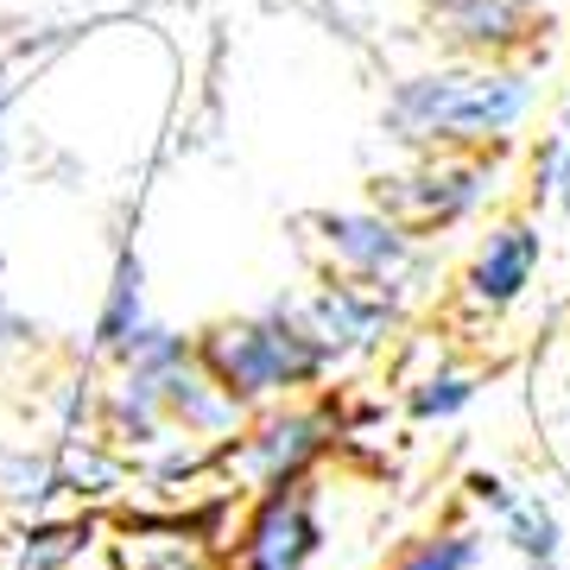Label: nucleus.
I'll list each match as a JSON object with an SVG mask.
<instances>
[{
	"label": "nucleus",
	"mask_w": 570,
	"mask_h": 570,
	"mask_svg": "<svg viewBox=\"0 0 570 570\" xmlns=\"http://www.w3.org/2000/svg\"><path fill=\"white\" fill-rule=\"evenodd\" d=\"M153 387H159V406H165L171 438H190V444H216L223 450L228 438L247 425V406H235V400L209 381L197 355H190L184 367H171V374H159Z\"/></svg>",
	"instance_id": "10"
},
{
	"label": "nucleus",
	"mask_w": 570,
	"mask_h": 570,
	"mask_svg": "<svg viewBox=\"0 0 570 570\" xmlns=\"http://www.w3.org/2000/svg\"><path fill=\"white\" fill-rule=\"evenodd\" d=\"M546 266V228L539 216H501L489 235L469 247V261L456 266V298L469 317H501L527 298V285Z\"/></svg>",
	"instance_id": "7"
},
{
	"label": "nucleus",
	"mask_w": 570,
	"mask_h": 570,
	"mask_svg": "<svg viewBox=\"0 0 570 570\" xmlns=\"http://www.w3.org/2000/svg\"><path fill=\"white\" fill-rule=\"evenodd\" d=\"M58 482H63V508H102L134 482V456L102 444L96 431H82V438L58 444Z\"/></svg>",
	"instance_id": "14"
},
{
	"label": "nucleus",
	"mask_w": 570,
	"mask_h": 570,
	"mask_svg": "<svg viewBox=\"0 0 570 570\" xmlns=\"http://www.w3.org/2000/svg\"><path fill=\"white\" fill-rule=\"evenodd\" d=\"M0 508L26 513V520L63 513L58 444H32V438H7L0 444Z\"/></svg>",
	"instance_id": "13"
},
{
	"label": "nucleus",
	"mask_w": 570,
	"mask_h": 570,
	"mask_svg": "<svg viewBox=\"0 0 570 570\" xmlns=\"http://www.w3.org/2000/svg\"><path fill=\"white\" fill-rule=\"evenodd\" d=\"M96 546V513L70 508V513H45L26 532H13L7 546V570H77Z\"/></svg>",
	"instance_id": "15"
},
{
	"label": "nucleus",
	"mask_w": 570,
	"mask_h": 570,
	"mask_svg": "<svg viewBox=\"0 0 570 570\" xmlns=\"http://www.w3.org/2000/svg\"><path fill=\"white\" fill-rule=\"evenodd\" d=\"M520 7H527V13H539V20H558V7H564V0H520Z\"/></svg>",
	"instance_id": "22"
},
{
	"label": "nucleus",
	"mask_w": 570,
	"mask_h": 570,
	"mask_svg": "<svg viewBox=\"0 0 570 570\" xmlns=\"http://www.w3.org/2000/svg\"><path fill=\"white\" fill-rule=\"evenodd\" d=\"M475 501L489 508L494 532L513 558H527V570H558L564 558V527H558V508L546 494H513L501 475H475Z\"/></svg>",
	"instance_id": "11"
},
{
	"label": "nucleus",
	"mask_w": 570,
	"mask_h": 570,
	"mask_svg": "<svg viewBox=\"0 0 570 570\" xmlns=\"http://www.w3.org/2000/svg\"><path fill=\"white\" fill-rule=\"evenodd\" d=\"M32 348H39V324L13 298H0V355H32Z\"/></svg>",
	"instance_id": "19"
},
{
	"label": "nucleus",
	"mask_w": 570,
	"mask_h": 570,
	"mask_svg": "<svg viewBox=\"0 0 570 570\" xmlns=\"http://www.w3.org/2000/svg\"><path fill=\"white\" fill-rule=\"evenodd\" d=\"M305 242H311V254H317L324 273L374 285L400 311H412L425 298V285H438V254H431V242H412L406 228L393 223V216H381L374 204L305 216Z\"/></svg>",
	"instance_id": "3"
},
{
	"label": "nucleus",
	"mask_w": 570,
	"mask_h": 570,
	"mask_svg": "<svg viewBox=\"0 0 570 570\" xmlns=\"http://www.w3.org/2000/svg\"><path fill=\"white\" fill-rule=\"evenodd\" d=\"M7 546H13V532L0 527V570H7Z\"/></svg>",
	"instance_id": "23"
},
{
	"label": "nucleus",
	"mask_w": 570,
	"mask_h": 570,
	"mask_svg": "<svg viewBox=\"0 0 570 570\" xmlns=\"http://www.w3.org/2000/svg\"><path fill=\"white\" fill-rule=\"evenodd\" d=\"M539 108L527 63H431L406 70L381 96V134L406 153H494Z\"/></svg>",
	"instance_id": "1"
},
{
	"label": "nucleus",
	"mask_w": 570,
	"mask_h": 570,
	"mask_svg": "<svg viewBox=\"0 0 570 570\" xmlns=\"http://www.w3.org/2000/svg\"><path fill=\"white\" fill-rule=\"evenodd\" d=\"M546 26L520 0H425V32L456 63H520L532 45L546 51Z\"/></svg>",
	"instance_id": "8"
},
{
	"label": "nucleus",
	"mask_w": 570,
	"mask_h": 570,
	"mask_svg": "<svg viewBox=\"0 0 570 570\" xmlns=\"http://www.w3.org/2000/svg\"><path fill=\"white\" fill-rule=\"evenodd\" d=\"M564 197H570V121L551 127V134H539V146H532V159H527V216L564 204Z\"/></svg>",
	"instance_id": "18"
},
{
	"label": "nucleus",
	"mask_w": 570,
	"mask_h": 570,
	"mask_svg": "<svg viewBox=\"0 0 570 570\" xmlns=\"http://www.w3.org/2000/svg\"><path fill=\"white\" fill-rule=\"evenodd\" d=\"M197 362L247 412L305 400L336 374V355L317 343V330L305 324V305L292 292L266 298L247 317H216L209 330H197Z\"/></svg>",
	"instance_id": "2"
},
{
	"label": "nucleus",
	"mask_w": 570,
	"mask_h": 570,
	"mask_svg": "<svg viewBox=\"0 0 570 570\" xmlns=\"http://www.w3.org/2000/svg\"><path fill=\"white\" fill-rule=\"evenodd\" d=\"M146 324H153V311H146V261L134 242H121L115 266H108L102 305H96V330H89V367H115Z\"/></svg>",
	"instance_id": "12"
},
{
	"label": "nucleus",
	"mask_w": 570,
	"mask_h": 570,
	"mask_svg": "<svg viewBox=\"0 0 570 570\" xmlns=\"http://www.w3.org/2000/svg\"><path fill=\"white\" fill-rule=\"evenodd\" d=\"M20 51H7L0 45V121H13V108H20Z\"/></svg>",
	"instance_id": "20"
},
{
	"label": "nucleus",
	"mask_w": 570,
	"mask_h": 570,
	"mask_svg": "<svg viewBox=\"0 0 570 570\" xmlns=\"http://www.w3.org/2000/svg\"><path fill=\"white\" fill-rule=\"evenodd\" d=\"M13 159H20V140H13V121H0V184H7Z\"/></svg>",
	"instance_id": "21"
},
{
	"label": "nucleus",
	"mask_w": 570,
	"mask_h": 570,
	"mask_svg": "<svg viewBox=\"0 0 570 570\" xmlns=\"http://www.w3.org/2000/svg\"><path fill=\"white\" fill-rule=\"evenodd\" d=\"M317 558H324V513L311 482L247 494V513L235 527V570H311Z\"/></svg>",
	"instance_id": "6"
},
{
	"label": "nucleus",
	"mask_w": 570,
	"mask_h": 570,
	"mask_svg": "<svg viewBox=\"0 0 570 570\" xmlns=\"http://www.w3.org/2000/svg\"><path fill=\"white\" fill-rule=\"evenodd\" d=\"M494 153H412L406 171H381L367 184V204L393 216L412 242H438L489 209L494 178H501Z\"/></svg>",
	"instance_id": "4"
},
{
	"label": "nucleus",
	"mask_w": 570,
	"mask_h": 570,
	"mask_svg": "<svg viewBox=\"0 0 570 570\" xmlns=\"http://www.w3.org/2000/svg\"><path fill=\"white\" fill-rule=\"evenodd\" d=\"M489 558V532L482 527H431L393 551L387 570H475Z\"/></svg>",
	"instance_id": "17"
},
{
	"label": "nucleus",
	"mask_w": 570,
	"mask_h": 570,
	"mask_svg": "<svg viewBox=\"0 0 570 570\" xmlns=\"http://www.w3.org/2000/svg\"><path fill=\"white\" fill-rule=\"evenodd\" d=\"M336 438H343V425H336L330 406H317V400H279V406L247 412V425L216 456V475L235 482L242 494L292 489V482L317 475V463L330 456Z\"/></svg>",
	"instance_id": "5"
},
{
	"label": "nucleus",
	"mask_w": 570,
	"mask_h": 570,
	"mask_svg": "<svg viewBox=\"0 0 570 570\" xmlns=\"http://www.w3.org/2000/svg\"><path fill=\"white\" fill-rule=\"evenodd\" d=\"M475 393H482V374L475 367L438 362L431 374H419L406 387V419L412 425H450V419H463L475 406Z\"/></svg>",
	"instance_id": "16"
},
{
	"label": "nucleus",
	"mask_w": 570,
	"mask_h": 570,
	"mask_svg": "<svg viewBox=\"0 0 570 570\" xmlns=\"http://www.w3.org/2000/svg\"><path fill=\"white\" fill-rule=\"evenodd\" d=\"M298 305H305V324L317 330V343L336 355V367L355 362V355H374V348L400 330V317H406L387 292L355 285V279H336V273H324Z\"/></svg>",
	"instance_id": "9"
}]
</instances>
